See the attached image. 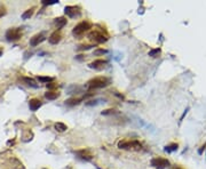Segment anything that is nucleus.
<instances>
[{"label":"nucleus","mask_w":206,"mask_h":169,"mask_svg":"<svg viewBox=\"0 0 206 169\" xmlns=\"http://www.w3.org/2000/svg\"><path fill=\"white\" fill-rule=\"evenodd\" d=\"M110 83V79L107 77H96L88 81V88L89 89H98L107 87Z\"/></svg>","instance_id":"1"},{"label":"nucleus","mask_w":206,"mask_h":169,"mask_svg":"<svg viewBox=\"0 0 206 169\" xmlns=\"http://www.w3.org/2000/svg\"><path fill=\"white\" fill-rule=\"evenodd\" d=\"M89 29H92V24L89 22H87V21H84V22H80L79 24H77V25L73 27L72 34L75 37H80L85 32H87Z\"/></svg>","instance_id":"2"},{"label":"nucleus","mask_w":206,"mask_h":169,"mask_svg":"<svg viewBox=\"0 0 206 169\" xmlns=\"http://www.w3.org/2000/svg\"><path fill=\"white\" fill-rule=\"evenodd\" d=\"M141 143L137 141H122L118 143V147L123 150H140Z\"/></svg>","instance_id":"3"},{"label":"nucleus","mask_w":206,"mask_h":169,"mask_svg":"<svg viewBox=\"0 0 206 169\" xmlns=\"http://www.w3.org/2000/svg\"><path fill=\"white\" fill-rule=\"evenodd\" d=\"M151 166L156 169H165L169 166V161L165 158H160V156L153 158L151 160Z\"/></svg>","instance_id":"4"},{"label":"nucleus","mask_w":206,"mask_h":169,"mask_svg":"<svg viewBox=\"0 0 206 169\" xmlns=\"http://www.w3.org/2000/svg\"><path fill=\"white\" fill-rule=\"evenodd\" d=\"M22 37V30L20 27H15V29H9L6 32V38L8 41H16Z\"/></svg>","instance_id":"5"},{"label":"nucleus","mask_w":206,"mask_h":169,"mask_svg":"<svg viewBox=\"0 0 206 169\" xmlns=\"http://www.w3.org/2000/svg\"><path fill=\"white\" fill-rule=\"evenodd\" d=\"M64 13L71 18H76L82 15V9L78 6H67L64 8Z\"/></svg>","instance_id":"6"},{"label":"nucleus","mask_w":206,"mask_h":169,"mask_svg":"<svg viewBox=\"0 0 206 169\" xmlns=\"http://www.w3.org/2000/svg\"><path fill=\"white\" fill-rule=\"evenodd\" d=\"M88 38L95 42H105L108 40V37L104 36L101 31H97V30H94V31H91L89 34H88Z\"/></svg>","instance_id":"7"},{"label":"nucleus","mask_w":206,"mask_h":169,"mask_svg":"<svg viewBox=\"0 0 206 169\" xmlns=\"http://www.w3.org/2000/svg\"><path fill=\"white\" fill-rule=\"evenodd\" d=\"M107 65H108V62L105 61V60H96L94 62H92L91 64H89V67L91 69H94V70H103V69H105L107 67Z\"/></svg>","instance_id":"8"},{"label":"nucleus","mask_w":206,"mask_h":169,"mask_svg":"<svg viewBox=\"0 0 206 169\" xmlns=\"http://www.w3.org/2000/svg\"><path fill=\"white\" fill-rule=\"evenodd\" d=\"M45 39H46V38H45V36H44L42 33L34 34V36L30 39V45H31V46H33V47H34V46H38V45L41 43V42H42Z\"/></svg>","instance_id":"9"},{"label":"nucleus","mask_w":206,"mask_h":169,"mask_svg":"<svg viewBox=\"0 0 206 169\" xmlns=\"http://www.w3.org/2000/svg\"><path fill=\"white\" fill-rule=\"evenodd\" d=\"M61 39H62L61 32H60V31H55V32H53V33L49 36L48 41H49L52 45H56V43H58V42L61 41Z\"/></svg>","instance_id":"10"},{"label":"nucleus","mask_w":206,"mask_h":169,"mask_svg":"<svg viewBox=\"0 0 206 169\" xmlns=\"http://www.w3.org/2000/svg\"><path fill=\"white\" fill-rule=\"evenodd\" d=\"M41 105H42V103H41L40 100H38V98H33V100H31L29 102V107H30L31 111H37Z\"/></svg>","instance_id":"11"},{"label":"nucleus","mask_w":206,"mask_h":169,"mask_svg":"<svg viewBox=\"0 0 206 169\" xmlns=\"http://www.w3.org/2000/svg\"><path fill=\"white\" fill-rule=\"evenodd\" d=\"M67 24V18L65 17H57L54 20V25L56 29H62L63 26Z\"/></svg>","instance_id":"12"},{"label":"nucleus","mask_w":206,"mask_h":169,"mask_svg":"<svg viewBox=\"0 0 206 169\" xmlns=\"http://www.w3.org/2000/svg\"><path fill=\"white\" fill-rule=\"evenodd\" d=\"M77 154L79 156V158H82L84 160H91L92 159V154L88 151H85V150H82V151L77 152Z\"/></svg>","instance_id":"13"},{"label":"nucleus","mask_w":206,"mask_h":169,"mask_svg":"<svg viewBox=\"0 0 206 169\" xmlns=\"http://www.w3.org/2000/svg\"><path fill=\"white\" fill-rule=\"evenodd\" d=\"M58 96H60V93H56V91H47V93H45V97L47 100H51V101L56 100Z\"/></svg>","instance_id":"14"},{"label":"nucleus","mask_w":206,"mask_h":169,"mask_svg":"<svg viewBox=\"0 0 206 169\" xmlns=\"http://www.w3.org/2000/svg\"><path fill=\"white\" fill-rule=\"evenodd\" d=\"M55 129L57 131H60V133H63V131H65L68 129V126L64 125L63 122H57V123H55Z\"/></svg>","instance_id":"15"},{"label":"nucleus","mask_w":206,"mask_h":169,"mask_svg":"<svg viewBox=\"0 0 206 169\" xmlns=\"http://www.w3.org/2000/svg\"><path fill=\"white\" fill-rule=\"evenodd\" d=\"M80 102H82V98H76V97H73V98L67 100V101H65V104L70 105V106H73V105L79 104Z\"/></svg>","instance_id":"16"},{"label":"nucleus","mask_w":206,"mask_h":169,"mask_svg":"<svg viewBox=\"0 0 206 169\" xmlns=\"http://www.w3.org/2000/svg\"><path fill=\"white\" fill-rule=\"evenodd\" d=\"M23 80H24V82H27V85L31 86V87H33V88H37V87H38V85L36 83V81H34L33 79H31V78H24Z\"/></svg>","instance_id":"17"},{"label":"nucleus","mask_w":206,"mask_h":169,"mask_svg":"<svg viewBox=\"0 0 206 169\" xmlns=\"http://www.w3.org/2000/svg\"><path fill=\"white\" fill-rule=\"evenodd\" d=\"M160 53H162L160 48H155V49H151L150 52H149V56H151V57H158L160 55Z\"/></svg>","instance_id":"18"},{"label":"nucleus","mask_w":206,"mask_h":169,"mask_svg":"<svg viewBox=\"0 0 206 169\" xmlns=\"http://www.w3.org/2000/svg\"><path fill=\"white\" fill-rule=\"evenodd\" d=\"M33 12H34V8H31V9H27L25 13L22 15V18L23 20H27V18H30L32 15H33Z\"/></svg>","instance_id":"19"},{"label":"nucleus","mask_w":206,"mask_h":169,"mask_svg":"<svg viewBox=\"0 0 206 169\" xmlns=\"http://www.w3.org/2000/svg\"><path fill=\"white\" fill-rule=\"evenodd\" d=\"M178 150V144H171V145H168V146H166L165 147V151L166 152H173V151H176Z\"/></svg>","instance_id":"20"},{"label":"nucleus","mask_w":206,"mask_h":169,"mask_svg":"<svg viewBox=\"0 0 206 169\" xmlns=\"http://www.w3.org/2000/svg\"><path fill=\"white\" fill-rule=\"evenodd\" d=\"M93 47V45L91 43H87V45H82L78 47V50H87V49H91Z\"/></svg>","instance_id":"21"},{"label":"nucleus","mask_w":206,"mask_h":169,"mask_svg":"<svg viewBox=\"0 0 206 169\" xmlns=\"http://www.w3.org/2000/svg\"><path fill=\"white\" fill-rule=\"evenodd\" d=\"M38 80L41 81V82H49V81L53 80V78H51V77H39Z\"/></svg>","instance_id":"22"},{"label":"nucleus","mask_w":206,"mask_h":169,"mask_svg":"<svg viewBox=\"0 0 206 169\" xmlns=\"http://www.w3.org/2000/svg\"><path fill=\"white\" fill-rule=\"evenodd\" d=\"M107 53H108L107 49H96V50H94V55H104Z\"/></svg>","instance_id":"23"},{"label":"nucleus","mask_w":206,"mask_h":169,"mask_svg":"<svg viewBox=\"0 0 206 169\" xmlns=\"http://www.w3.org/2000/svg\"><path fill=\"white\" fill-rule=\"evenodd\" d=\"M58 1L57 0H52V1H42V5H54V4H57Z\"/></svg>","instance_id":"24"},{"label":"nucleus","mask_w":206,"mask_h":169,"mask_svg":"<svg viewBox=\"0 0 206 169\" xmlns=\"http://www.w3.org/2000/svg\"><path fill=\"white\" fill-rule=\"evenodd\" d=\"M111 113H116V110H105L102 112V114H111Z\"/></svg>","instance_id":"25"}]
</instances>
